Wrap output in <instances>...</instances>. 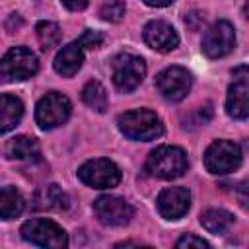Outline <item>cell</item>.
I'll return each instance as SVG.
<instances>
[{
  "label": "cell",
  "instance_id": "obj_1",
  "mask_svg": "<svg viewBox=\"0 0 249 249\" xmlns=\"http://www.w3.org/2000/svg\"><path fill=\"white\" fill-rule=\"evenodd\" d=\"M144 167L152 177L169 181V179H177L185 175L189 167V160H187L185 150L179 146H158L146 158Z\"/></svg>",
  "mask_w": 249,
  "mask_h": 249
},
{
  "label": "cell",
  "instance_id": "obj_2",
  "mask_svg": "<svg viewBox=\"0 0 249 249\" xmlns=\"http://www.w3.org/2000/svg\"><path fill=\"white\" fill-rule=\"evenodd\" d=\"M119 130L130 140L150 142L163 134L161 119L150 109H132L119 117Z\"/></svg>",
  "mask_w": 249,
  "mask_h": 249
},
{
  "label": "cell",
  "instance_id": "obj_3",
  "mask_svg": "<svg viewBox=\"0 0 249 249\" xmlns=\"http://www.w3.org/2000/svg\"><path fill=\"white\" fill-rule=\"evenodd\" d=\"M21 237L37 247L49 249H64L68 245L66 231L53 220L47 218H33L21 226Z\"/></svg>",
  "mask_w": 249,
  "mask_h": 249
},
{
  "label": "cell",
  "instance_id": "obj_4",
  "mask_svg": "<svg viewBox=\"0 0 249 249\" xmlns=\"http://www.w3.org/2000/svg\"><path fill=\"white\" fill-rule=\"evenodd\" d=\"M111 72H113V84L117 86L119 91H132L140 86V82L144 80L146 74V62L142 56L132 54V53H119L113 58L111 64Z\"/></svg>",
  "mask_w": 249,
  "mask_h": 249
},
{
  "label": "cell",
  "instance_id": "obj_5",
  "mask_svg": "<svg viewBox=\"0 0 249 249\" xmlns=\"http://www.w3.org/2000/svg\"><path fill=\"white\" fill-rule=\"evenodd\" d=\"M39 70L37 54L27 47H12L0 58V78L6 82L27 80Z\"/></svg>",
  "mask_w": 249,
  "mask_h": 249
},
{
  "label": "cell",
  "instance_id": "obj_6",
  "mask_svg": "<svg viewBox=\"0 0 249 249\" xmlns=\"http://www.w3.org/2000/svg\"><path fill=\"white\" fill-rule=\"evenodd\" d=\"M70 99L58 91H49L43 95L35 107V123L43 130L56 128L70 117Z\"/></svg>",
  "mask_w": 249,
  "mask_h": 249
},
{
  "label": "cell",
  "instance_id": "obj_7",
  "mask_svg": "<svg viewBox=\"0 0 249 249\" xmlns=\"http://www.w3.org/2000/svg\"><path fill=\"white\" fill-rule=\"evenodd\" d=\"M204 165L214 175L235 171L241 165V148L231 140H214L204 152Z\"/></svg>",
  "mask_w": 249,
  "mask_h": 249
},
{
  "label": "cell",
  "instance_id": "obj_8",
  "mask_svg": "<svg viewBox=\"0 0 249 249\" xmlns=\"http://www.w3.org/2000/svg\"><path fill=\"white\" fill-rule=\"evenodd\" d=\"M78 177L91 189H113L121 183V169L111 160L95 158L80 165Z\"/></svg>",
  "mask_w": 249,
  "mask_h": 249
},
{
  "label": "cell",
  "instance_id": "obj_9",
  "mask_svg": "<svg viewBox=\"0 0 249 249\" xmlns=\"http://www.w3.org/2000/svg\"><path fill=\"white\" fill-rule=\"evenodd\" d=\"M193 86V76L183 66H169L156 76V88L167 101H181Z\"/></svg>",
  "mask_w": 249,
  "mask_h": 249
},
{
  "label": "cell",
  "instance_id": "obj_10",
  "mask_svg": "<svg viewBox=\"0 0 249 249\" xmlns=\"http://www.w3.org/2000/svg\"><path fill=\"white\" fill-rule=\"evenodd\" d=\"M226 111L237 121H245L249 115V74L245 64L233 70V82L230 84L226 95Z\"/></svg>",
  "mask_w": 249,
  "mask_h": 249
},
{
  "label": "cell",
  "instance_id": "obj_11",
  "mask_svg": "<svg viewBox=\"0 0 249 249\" xmlns=\"http://www.w3.org/2000/svg\"><path fill=\"white\" fill-rule=\"evenodd\" d=\"M93 214L103 226H126L130 218L134 216V208L130 202H126L121 196L115 195H103L93 202Z\"/></svg>",
  "mask_w": 249,
  "mask_h": 249
},
{
  "label": "cell",
  "instance_id": "obj_12",
  "mask_svg": "<svg viewBox=\"0 0 249 249\" xmlns=\"http://www.w3.org/2000/svg\"><path fill=\"white\" fill-rule=\"evenodd\" d=\"M235 47V29L230 21L220 19L208 27L202 37V53L208 58H222Z\"/></svg>",
  "mask_w": 249,
  "mask_h": 249
},
{
  "label": "cell",
  "instance_id": "obj_13",
  "mask_svg": "<svg viewBox=\"0 0 249 249\" xmlns=\"http://www.w3.org/2000/svg\"><path fill=\"white\" fill-rule=\"evenodd\" d=\"M158 212L165 220H179L191 206V193L185 187H167L158 195Z\"/></svg>",
  "mask_w": 249,
  "mask_h": 249
},
{
  "label": "cell",
  "instance_id": "obj_14",
  "mask_svg": "<svg viewBox=\"0 0 249 249\" xmlns=\"http://www.w3.org/2000/svg\"><path fill=\"white\" fill-rule=\"evenodd\" d=\"M144 41L150 49L158 53H169L179 45V35L177 31L163 19H152L144 25Z\"/></svg>",
  "mask_w": 249,
  "mask_h": 249
},
{
  "label": "cell",
  "instance_id": "obj_15",
  "mask_svg": "<svg viewBox=\"0 0 249 249\" xmlns=\"http://www.w3.org/2000/svg\"><path fill=\"white\" fill-rule=\"evenodd\" d=\"M82 62H84V51L78 43H68L64 45L56 56H54V70L64 76V78H70L74 76L80 68H82Z\"/></svg>",
  "mask_w": 249,
  "mask_h": 249
},
{
  "label": "cell",
  "instance_id": "obj_16",
  "mask_svg": "<svg viewBox=\"0 0 249 249\" xmlns=\"http://www.w3.org/2000/svg\"><path fill=\"white\" fill-rule=\"evenodd\" d=\"M23 117V103L19 97L2 93L0 95V134L10 132L19 124Z\"/></svg>",
  "mask_w": 249,
  "mask_h": 249
},
{
  "label": "cell",
  "instance_id": "obj_17",
  "mask_svg": "<svg viewBox=\"0 0 249 249\" xmlns=\"http://www.w3.org/2000/svg\"><path fill=\"white\" fill-rule=\"evenodd\" d=\"M4 154L8 160H16V161L35 160V158H39V142L31 136H25V134L14 136L6 142Z\"/></svg>",
  "mask_w": 249,
  "mask_h": 249
},
{
  "label": "cell",
  "instance_id": "obj_18",
  "mask_svg": "<svg viewBox=\"0 0 249 249\" xmlns=\"http://www.w3.org/2000/svg\"><path fill=\"white\" fill-rule=\"evenodd\" d=\"M37 210H66L68 208V195L58 185H47L41 187L35 193V204Z\"/></svg>",
  "mask_w": 249,
  "mask_h": 249
},
{
  "label": "cell",
  "instance_id": "obj_19",
  "mask_svg": "<svg viewBox=\"0 0 249 249\" xmlns=\"http://www.w3.org/2000/svg\"><path fill=\"white\" fill-rule=\"evenodd\" d=\"M200 224L208 233L222 235L233 226V214L224 208H208L200 216Z\"/></svg>",
  "mask_w": 249,
  "mask_h": 249
},
{
  "label": "cell",
  "instance_id": "obj_20",
  "mask_svg": "<svg viewBox=\"0 0 249 249\" xmlns=\"http://www.w3.org/2000/svg\"><path fill=\"white\" fill-rule=\"evenodd\" d=\"M25 208L23 196L16 187H0V218L14 220Z\"/></svg>",
  "mask_w": 249,
  "mask_h": 249
},
{
  "label": "cell",
  "instance_id": "obj_21",
  "mask_svg": "<svg viewBox=\"0 0 249 249\" xmlns=\"http://www.w3.org/2000/svg\"><path fill=\"white\" fill-rule=\"evenodd\" d=\"M82 99L84 103L93 109L95 113H105L107 107H109V97H107V89L103 88L101 82L97 80H89L84 89H82Z\"/></svg>",
  "mask_w": 249,
  "mask_h": 249
},
{
  "label": "cell",
  "instance_id": "obj_22",
  "mask_svg": "<svg viewBox=\"0 0 249 249\" xmlns=\"http://www.w3.org/2000/svg\"><path fill=\"white\" fill-rule=\"evenodd\" d=\"M35 31H37V39H39V43L45 51H49L53 47H58L60 41H62V31L54 21H39Z\"/></svg>",
  "mask_w": 249,
  "mask_h": 249
},
{
  "label": "cell",
  "instance_id": "obj_23",
  "mask_svg": "<svg viewBox=\"0 0 249 249\" xmlns=\"http://www.w3.org/2000/svg\"><path fill=\"white\" fill-rule=\"evenodd\" d=\"M124 12H126V6L123 0H103V4L99 8V16L109 23L121 21L124 18Z\"/></svg>",
  "mask_w": 249,
  "mask_h": 249
},
{
  "label": "cell",
  "instance_id": "obj_24",
  "mask_svg": "<svg viewBox=\"0 0 249 249\" xmlns=\"http://www.w3.org/2000/svg\"><path fill=\"white\" fill-rule=\"evenodd\" d=\"M101 43H103V35H101L99 31H93V29H86V31L80 35V39H78V45H80L82 49H89V51L101 47Z\"/></svg>",
  "mask_w": 249,
  "mask_h": 249
},
{
  "label": "cell",
  "instance_id": "obj_25",
  "mask_svg": "<svg viewBox=\"0 0 249 249\" xmlns=\"http://www.w3.org/2000/svg\"><path fill=\"white\" fill-rule=\"evenodd\" d=\"M179 249H191V247H198V249H208L210 247V243L208 241H204L202 237H196V235H193V233H185L181 239H177V243H175Z\"/></svg>",
  "mask_w": 249,
  "mask_h": 249
},
{
  "label": "cell",
  "instance_id": "obj_26",
  "mask_svg": "<svg viewBox=\"0 0 249 249\" xmlns=\"http://www.w3.org/2000/svg\"><path fill=\"white\" fill-rule=\"evenodd\" d=\"M64 4V8H68L70 12H80L84 8H88L89 0H60Z\"/></svg>",
  "mask_w": 249,
  "mask_h": 249
},
{
  "label": "cell",
  "instance_id": "obj_27",
  "mask_svg": "<svg viewBox=\"0 0 249 249\" xmlns=\"http://www.w3.org/2000/svg\"><path fill=\"white\" fill-rule=\"evenodd\" d=\"M173 0H144V4L152 6V8H163V6H169Z\"/></svg>",
  "mask_w": 249,
  "mask_h": 249
}]
</instances>
